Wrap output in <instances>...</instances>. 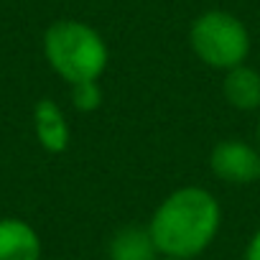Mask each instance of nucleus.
<instances>
[{"mask_svg":"<svg viewBox=\"0 0 260 260\" xmlns=\"http://www.w3.org/2000/svg\"><path fill=\"white\" fill-rule=\"evenodd\" d=\"M222 227L219 199L197 184L179 186L161 199L148 219L161 257L194 260L217 240Z\"/></svg>","mask_w":260,"mask_h":260,"instance_id":"obj_1","label":"nucleus"},{"mask_svg":"<svg viewBox=\"0 0 260 260\" xmlns=\"http://www.w3.org/2000/svg\"><path fill=\"white\" fill-rule=\"evenodd\" d=\"M44 59L51 72L72 87L100 79L110 64V49L94 26L61 18L44 31Z\"/></svg>","mask_w":260,"mask_h":260,"instance_id":"obj_2","label":"nucleus"},{"mask_svg":"<svg viewBox=\"0 0 260 260\" xmlns=\"http://www.w3.org/2000/svg\"><path fill=\"white\" fill-rule=\"evenodd\" d=\"M189 46L194 56L217 72L247 64L252 41L247 26L230 11H204L189 26Z\"/></svg>","mask_w":260,"mask_h":260,"instance_id":"obj_3","label":"nucleus"},{"mask_svg":"<svg viewBox=\"0 0 260 260\" xmlns=\"http://www.w3.org/2000/svg\"><path fill=\"white\" fill-rule=\"evenodd\" d=\"M209 171L232 186H250L260 181V151L257 146L240 141V138H224L212 146L209 151Z\"/></svg>","mask_w":260,"mask_h":260,"instance_id":"obj_4","label":"nucleus"},{"mask_svg":"<svg viewBox=\"0 0 260 260\" xmlns=\"http://www.w3.org/2000/svg\"><path fill=\"white\" fill-rule=\"evenodd\" d=\"M34 133H36L39 146L46 153H51V156L67 153V148L72 143V127H69V120L56 100L41 97L34 105Z\"/></svg>","mask_w":260,"mask_h":260,"instance_id":"obj_5","label":"nucleus"},{"mask_svg":"<svg viewBox=\"0 0 260 260\" xmlns=\"http://www.w3.org/2000/svg\"><path fill=\"white\" fill-rule=\"evenodd\" d=\"M41 237L21 217H0V260H41Z\"/></svg>","mask_w":260,"mask_h":260,"instance_id":"obj_6","label":"nucleus"},{"mask_svg":"<svg viewBox=\"0 0 260 260\" xmlns=\"http://www.w3.org/2000/svg\"><path fill=\"white\" fill-rule=\"evenodd\" d=\"M161 252L148 224H125L107 240V260H158Z\"/></svg>","mask_w":260,"mask_h":260,"instance_id":"obj_7","label":"nucleus"},{"mask_svg":"<svg viewBox=\"0 0 260 260\" xmlns=\"http://www.w3.org/2000/svg\"><path fill=\"white\" fill-rule=\"evenodd\" d=\"M222 97L240 112L260 110V72L250 64H240L222 77Z\"/></svg>","mask_w":260,"mask_h":260,"instance_id":"obj_8","label":"nucleus"},{"mask_svg":"<svg viewBox=\"0 0 260 260\" xmlns=\"http://www.w3.org/2000/svg\"><path fill=\"white\" fill-rule=\"evenodd\" d=\"M69 100H72V107L77 112H97L105 102V92H102V84L100 79H92V82H79V84H72L69 87Z\"/></svg>","mask_w":260,"mask_h":260,"instance_id":"obj_9","label":"nucleus"},{"mask_svg":"<svg viewBox=\"0 0 260 260\" xmlns=\"http://www.w3.org/2000/svg\"><path fill=\"white\" fill-rule=\"evenodd\" d=\"M245 260H260V227L250 235L245 245Z\"/></svg>","mask_w":260,"mask_h":260,"instance_id":"obj_10","label":"nucleus"},{"mask_svg":"<svg viewBox=\"0 0 260 260\" xmlns=\"http://www.w3.org/2000/svg\"><path fill=\"white\" fill-rule=\"evenodd\" d=\"M255 146L260 151V120H257V127H255Z\"/></svg>","mask_w":260,"mask_h":260,"instance_id":"obj_11","label":"nucleus"},{"mask_svg":"<svg viewBox=\"0 0 260 260\" xmlns=\"http://www.w3.org/2000/svg\"><path fill=\"white\" fill-rule=\"evenodd\" d=\"M158 260H179V257H158Z\"/></svg>","mask_w":260,"mask_h":260,"instance_id":"obj_12","label":"nucleus"}]
</instances>
